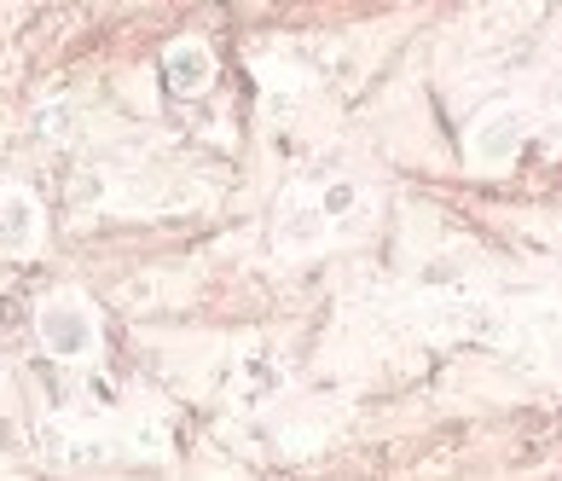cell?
Returning a JSON list of instances; mask_svg holds the SVG:
<instances>
[{"mask_svg":"<svg viewBox=\"0 0 562 481\" xmlns=\"http://www.w3.org/2000/svg\"><path fill=\"white\" fill-rule=\"evenodd\" d=\"M162 76H169V93H203L215 81V53L186 35L169 47V58H162Z\"/></svg>","mask_w":562,"mask_h":481,"instance_id":"277c9868","label":"cell"},{"mask_svg":"<svg viewBox=\"0 0 562 481\" xmlns=\"http://www.w3.org/2000/svg\"><path fill=\"white\" fill-rule=\"evenodd\" d=\"M41 233H47V215H41L35 192H24V186H0V256H12V261L35 256Z\"/></svg>","mask_w":562,"mask_h":481,"instance_id":"3957f363","label":"cell"},{"mask_svg":"<svg viewBox=\"0 0 562 481\" xmlns=\"http://www.w3.org/2000/svg\"><path fill=\"white\" fill-rule=\"evenodd\" d=\"M528 111L522 104H487L482 116H475V128H470V163L482 175H498V169H510L516 152L528 145Z\"/></svg>","mask_w":562,"mask_h":481,"instance_id":"7a4b0ae2","label":"cell"},{"mask_svg":"<svg viewBox=\"0 0 562 481\" xmlns=\"http://www.w3.org/2000/svg\"><path fill=\"white\" fill-rule=\"evenodd\" d=\"M353 209H360V186H353V180H330V186H319V198H314V215H319L325 226L348 221Z\"/></svg>","mask_w":562,"mask_h":481,"instance_id":"5b68a950","label":"cell"},{"mask_svg":"<svg viewBox=\"0 0 562 481\" xmlns=\"http://www.w3.org/2000/svg\"><path fill=\"white\" fill-rule=\"evenodd\" d=\"M35 337L41 348L53 354V360H88V354L99 348V313L81 302V297H53V302H41L35 307Z\"/></svg>","mask_w":562,"mask_h":481,"instance_id":"6da1fadb","label":"cell"}]
</instances>
